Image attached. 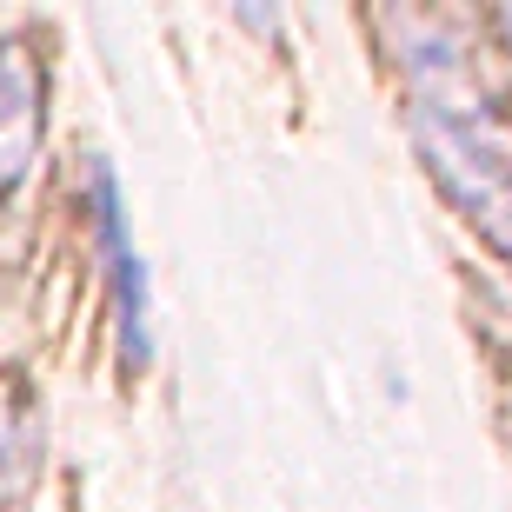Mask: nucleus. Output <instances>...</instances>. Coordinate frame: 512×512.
I'll list each match as a JSON object with an SVG mask.
<instances>
[{"label":"nucleus","instance_id":"f257e3e1","mask_svg":"<svg viewBox=\"0 0 512 512\" xmlns=\"http://www.w3.org/2000/svg\"><path fill=\"white\" fill-rule=\"evenodd\" d=\"M413 27L419 47H399V60H406V87H413L419 153L439 173V187L453 193V207L499 253H512V140L499 133L473 67L439 34V20H413Z\"/></svg>","mask_w":512,"mask_h":512},{"label":"nucleus","instance_id":"7ed1b4c3","mask_svg":"<svg viewBox=\"0 0 512 512\" xmlns=\"http://www.w3.org/2000/svg\"><path fill=\"white\" fill-rule=\"evenodd\" d=\"M40 100H47L40 60L27 47H0V193H14L27 180V167H34L40 120H47Z\"/></svg>","mask_w":512,"mask_h":512},{"label":"nucleus","instance_id":"f03ea898","mask_svg":"<svg viewBox=\"0 0 512 512\" xmlns=\"http://www.w3.org/2000/svg\"><path fill=\"white\" fill-rule=\"evenodd\" d=\"M94 180V220H100V247H107V286H114V320H120V346L133 360H147L153 346V306H147V260L133 253V233H127V213H120V187L107 160L87 167Z\"/></svg>","mask_w":512,"mask_h":512},{"label":"nucleus","instance_id":"39448f33","mask_svg":"<svg viewBox=\"0 0 512 512\" xmlns=\"http://www.w3.org/2000/svg\"><path fill=\"white\" fill-rule=\"evenodd\" d=\"M506 27H512V20H506Z\"/></svg>","mask_w":512,"mask_h":512},{"label":"nucleus","instance_id":"20e7f679","mask_svg":"<svg viewBox=\"0 0 512 512\" xmlns=\"http://www.w3.org/2000/svg\"><path fill=\"white\" fill-rule=\"evenodd\" d=\"M27 459H34V426H27V419H14V413H0V499L20 486Z\"/></svg>","mask_w":512,"mask_h":512}]
</instances>
